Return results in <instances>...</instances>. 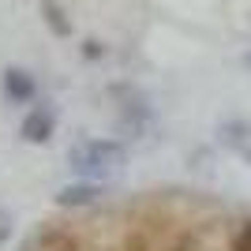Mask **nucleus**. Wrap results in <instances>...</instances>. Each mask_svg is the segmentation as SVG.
Returning a JSON list of instances; mask_svg holds the SVG:
<instances>
[{
  "mask_svg": "<svg viewBox=\"0 0 251 251\" xmlns=\"http://www.w3.org/2000/svg\"><path fill=\"white\" fill-rule=\"evenodd\" d=\"M124 161L127 150L116 139H79L68 147V165L83 180H109L124 169Z\"/></svg>",
  "mask_w": 251,
  "mask_h": 251,
  "instance_id": "1",
  "label": "nucleus"
},
{
  "mask_svg": "<svg viewBox=\"0 0 251 251\" xmlns=\"http://www.w3.org/2000/svg\"><path fill=\"white\" fill-rule=\"evenodd\" d=\"M4 94H8L11 105H26L38 94V83H34V75H26L23 68H8V72H4Z\"/></svg>",
  "mask_w": 251,
  "mask_h": 251,
  "instance_id": "2",
  "label": "nucleus"
},
{
  "mask_svg": "<svg viewBox=\"0 0 251 251\" xmlns=\"http://www.w3.org/2000/svg\"><path fill=\"white\" fill-rule=\"evenodd\" d=\"M52 127H56L52 109H30L19 131H23V139H26V143H49V139H52Z\"/></svg>",
  "mask_w": 251,
  "mask_h": 251,
  "instance_id": "3",
  "label": "nucleus"
},
{
  "mask_svg": "<svg viewBox=\"0 0 251 251\" xmlns=\"http://www.w3.org/2000/svg\"><path fill=\"white\" fill-rule=\"evenodd\" d=\"M101 191L94 188V184H75V188H60V195H56V202L60 206H86V202H94Z\"/></svg>",
  "mask_w": 251,
  "mask_h": 251,
  "instance_id": "4",
  "label": "nucleus"
},
{
  "mask_svg": "<svg viewBox=\"0 0 251 251\" xmlns=\"http://www.w3.org/2000/svg\"><path fill=\"white\" fill-rule=\"evenodd\" d=\"M232 251H251V221H244L236 236H232Z\"/></svg>",
  "mask_w": 251,
  "mask_h": 251,
  "instance_id": "5",
  "label": "nucleus"
}]
</instances>
